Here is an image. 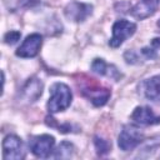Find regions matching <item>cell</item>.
<instances>
[{
    "mask_svg": "<svg viewBox=\"0 0 160 160\" xmlns=\"http://www.w3.org/2000/svg\"><path fill=\"white\" fill-rule=\"evenodd\" d=\"M72 100L70 88L64 82H55L50 88V99L48 101V110L51 114H56L66 110Z\"/></svg>",
    "mask_w": 160,
    "mask_h": 160,
    "instance_id": "6da1fadb",
    "label": "cell"
},
{
    "mask_svg": "<svg viewBox=\"0 0 160 160\" xmlns=\"http://www.w3.org/2000/svg\"><path fill=\"white\" fill-rule=\"evenodd\" d=\"M80 91L95 106L105 105L108 102V100L110 99V95H111L110 89L104 88L100 84L95 82L94 79H86L85 81H82L80 85Z\"/></svg>",
    "mask_w": 160,
    "mask_h": 160,
    "instance_id": "7a4b0ae2",
    "label": "cell"
},
{
    "mask_svg": "<svg viewBox=\"0 0 160 160\" xmlns=\"http://www.w3.org/2000/svg\"><path fill=\"white\" fill-rule=\"evenodd\" d=\"M142 141H144V132L134 125H125L118 138V145L122 151L134 150Z\"/></svg>",
    "mask_w": 160,
    "mask_h": 160,
    "instance_id": "3957f363",
    "label": "cell"
},
{
    "mask_svg": "<svg viewBox=\"0 0 160 160\" xmlns=\"http://www.w3.org/2000/svg\"><path fill=\"white\" fill-rule=\"evenodd\" d=\"M54 145H55V139L51 135L42 134V135H36L31 136L29 140V148L31 152L36 158H49L51 152L54 151Z\"/></svg>",
    "mask_w": 160,
    "mask_h": 160,
    "instance_id": "277c9868",
    "label": "cell"
},
{
    "mask_svg": "<svg viewBox=\"0 0 160 160\" xmlns=\"http://www.w3.org/2000/svg\"><path fill=\"white\" fill-rule=\"evenodd\" d=\"M136 31V25L132 21L128 20H118L112 25V36L109 40V45L111 48H119L128 38L132 36Z\"/></svg>",
    "mask_w": 160,
    "mask_h": 160,
    "instance_id": "5b68a950",
    "label": "cell"
},
{
    "mask_svg": "<svg viewBox=\"0 0 160 160\" xmlns=\"http://www.w3.org/2000/svg\"><path fill=\"white\" fill-rule=\"evenodd\" d=\"M2 158L5 160H21L25 158L22 140L16 135H8L2 140Z\"/></svg>",
    "mask_w": 160,
    "mask_h": 160,
    "instance_id": "8992f818",
    "label": "cell"
},
{
    "mask_svg": "<svg viewBox=\"0 0 160 160\" xmlns=\"http://www.w3.org/2000/svg\"><path fill=\"white\" fill-rule=\"evenodd\" d=\"M42 45V36L40 34H30L25 38L22 44L18 48L16 55L20 58H34L39 54Z\"/></svg>",
    "mask_w": 160,
    "mask_h": 160,
    "instance_id": "52a82bcc",
    "label": "cell"
},
{
    "mask_svg": "<svg viewBox=\"0 0 160 160\" xmlns=\"http://www.w3.org/2000/svg\"><path fill=\"white\" fill-rule=\"evenodd\" d=\"M65 16L75 22H80L86 20L91 12H92V5L90 4H84V2H71L69 4L65 10Z\"/></svg>",
    "mask_w": 160,
    "mask_h": 160,
    "instance_id": "ba28073f",
    "label": "cell"
},
{
    "mask_svg": "<svg viewBox=\"0 0 160 160\" xmlns=\"http://www.w3.org/2000/svg\"><path fill=\"white\" fill-rule=\"evenodd\" d=\"M131 120L139 125H156L160 124V118L148 106H138L131 114Z\"/></svg>",
    "mask_w": 160,
    "mask_h": 160,
    "instance_id": "9c48e42d",
    "label": "cell"
},
{
    "mask_svg": "<svg viewBox=\"0 0 160 160\" xmlns=\"http://www.w3.org/2000/svg\"><path fill=\"white\" fill-rule=\"evenodd\" d=\"M42 81L39 80L38 78H31L29 79L25 85L21 89V98L26 102H34L36 101L41 94H42Z\"/></svg>",
    "mask_w": 160,
    "mask_h": 160,
    "instance_id": "30bf717a",
    "label": "cell"
},
{
    "mask_svg": "<svg viewBox=\"0 0 160 160\" xmlns=\"http://www.w3.org/2000/svg\"><path fill=\"white\" fill-rule=\"evenodd\" d=\"M159 2L160 0H139L131 9V15L139 20H142V19H146L149 16H151L158 6H159Z\"/></svg>",
    "mask_w": 160,
    "mask_h": 160,
    "instance_id": "8fae6325",
    "label": "cell"
},
{
    "mask_svg": "<svg viewBox=\"0 0 160 160\" xmlns=\"http://www.w3.org/2000/svg\"><path fill=\"white\" fill-rule=\"evenodd\" d=\"M91 70L99 75H102V76H108L110 79H114L115 81H119L122 75L121 72L118 70V68L115 65H111V64H108L105 62L104 59H94V61L91 62Z\"/></svg>",
    "mask_w": 160,
    "mask_h": 160,
    "instance_id": "7c38bea8",
    "label": "cell"
},
{
    "mask_svg": "<svg viewBox=\"0 0 160 160\" xmlns=\"http://www.w3.org/2000/svg\"><path fill=\"white\" fill-rule=\"evenodd\" d=\"M142 95L151 101H160V75L146 79L141 82L140 88Z\"/></svg>",
    "mask_w": 160,
    "mask_h": 160,
    "instance_id": "4fadbf2b",
    "label": "cell"
},
{
    "mask_svg": "<svg viewBox=\"0 0 160 160\" xmlns=\"http://www.w3.org/2000/svg\"><path fill=\"white\" fill-rule=\"evenodd\" d=\"M74 145L69 141H61L56 150H54L52 158L55 159H70L74 154Z\"/></svg>",
    "mask_w": 160,
    "mask_h": 160,
    "instance_id": "5bb4252c",
    "label": "cell"
},
{
    "mask_svg": "<svg viewBox=\"0 0 160 160\" xmlns=\"http://www.w3.org/2000/svg\"><path fill=\"white\" fill-rule=\"evenodd\" d=\"M94 144H95V148H96V151L99 155H105L110 151V148H111V144L102 139V138H99V136H95L94 138Z\"/></svg>",
    "mask_w": 160,
    "mask_h": 160,
    "instance_id": "9a60e30c",
    "label": "cell"
},
{
    "mask_svg": "<svg viewBox=\"0 0 160 160\" xmlns=\"http://www.w3.org/2000/svg\"><path fill=\"white\" fill-rule=\"evenodd\" d=\"M20 36H21V34H20L19 31H16V30H10L9 32L5 34V36H4V41H5L6 44L12 45V44L18 42V40L20 39Z\"/></svg>",
    "mask_w": 160,
    "mask_h": 160,
    "instance_id": "2e32d148",
    "label": "cell"
},
{
    "mask_svg": "<svg viewBox=\"0 0 160 160\" xmlns=\"http://www.w3.org/2000/svg\"><path fill=\"white\" fill-rule=\"evenodd\" d=\"M124 58H125L126 62H129V64H135V62H138L136 60H139V56L134 50H128L124 54Z\"/></svg>",
    "mask_w": 160,
    "mask_h": 160,
    "instance_id": "e0dca14e",
    "label": "cell"
},
{
    "mask_svg": "<svg viewBox=\"0 0 160 160\" xmlns=\"http://www.w3.org/2000/svg\"><path fill=\"white\" fill-rule=\"evenodd\" d=\"M19 1H21V2H26V4H30L31 1H34V0H19Z\"/></svg>",
    "mask_w": 160,
    "mask_h": 160,
    "instance_id": "ac0fdd59",
    "label": "cell"
}]
</instances>
